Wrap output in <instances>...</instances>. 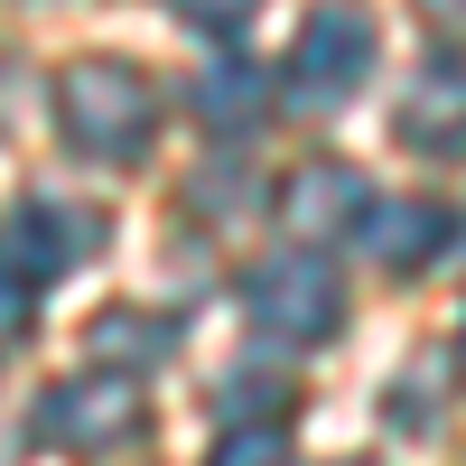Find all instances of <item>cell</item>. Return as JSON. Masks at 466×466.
Wrapping results in <instances>:
<instances>
[{
	"instance_id": "1",
	"label": "cell",
	"mask_w": 466,
	"mask_h": 466,
	"mask_svg": "<svg viewBox=\"0 0 466 466\" xmlns=\"http://www.w3.org/2000/svg\"><path fill=\"white\" fill-rule=\"evenodd\" d=\"M56 131H66V149H85V159H140L149 131H159V94H149L140 66L85 56V66L56 75Z\"/></svg>"
},
{
	"instance_id": "2",
	"label": "cell",
	"mask_w": 466,
	"mask_h": 466,
	"mask_svg": "<svg viewBox=\"0 0 466 466\" xmlns=\"http://www.w3.org/2000/svg\"><path fill=\"white\" fill-rule=\"evenodd\" d=\"M243 318L280 345H327L345 318V289H336V261L318 243H289V252H261L243 270Z\"/></svg>"
},
{
	"instance_id": "3",
	"label": "cell",
	"mask_w": 466,
	"mask_h": 466,
	"mask_svg": "<svg viewBox=\"0 0 466 466\" xmlns=\"http://www.w3.org/2000/svg\"><path fill=\"white\" fill-rule=\"evenodd\" d=\"M373 75V19L355 10V0H327V10H308V28H299V47H289V103L299 112H327V103H345Z\"/></svg>"
},
{
	"instance_id": "4",
	"label": "cell",
	"mask_w": 466,
	"mask_h": 466,
	"mask_svg": "<svg viewBox=\"0 0 466 466\" xmlns=\"http://www.w3.org/2000/svg\"><path fill=\"white\" fill-rule=\"evenodd\" d=\"M85 252H94V215H75L56 197H19L0 215V289H19V299L56 289Z\"/></svg>"
},
{
	"instance_id": "5",
	"label": "cell",
	"mask_w": 466,
	"mask_h": 466,
	"mask_svg": "<svg viewBox=\"0 0 466 466\" xmlns=\"http://www.w3.org/2000/svg\"><path fill=\"white\" fill-rule=\"evenodd\" d=\"M149 430V401H140V373H75L56 382L47 401H37V439H56V448H131Z\"/></svg>"
},
{
	"instance_id": "6",
	"label": "cell",
	"mask_w": 466,
	"mask_h": 466,
	"mask_svg": "<svg viewBox=\"0 0 466 466\" xmlns=\"http://www.w3.org/2000/svg\"><path fill=\"white\" fill-rule=\"evenodd\" d=\"M289 420H299V392H289V382H270V373H224V382H215V457H224V466L280 457Z\"/></svg>"
},
{
	"instance_id": "7",
	"label": "cell",
	"mask_w": 466,
	"mask_h": 466,
	"mask_svg": "<svg viewBox=\"0 0 466 466\" xmlns=\"http://www.w3.org/2000/svg\"><path fill=\"white\" fill-rule=\"evenodd\" d=\"M373 215V187L345 168V159H308V168H289V187H280V224L299 233V243H345Z\"/></svg>"
},
{
	"instance_id": "8",
	"label": "cell",
	"mask_w": 466,
	"mask_h": 466,
	"mask_svg": "<svg viewBox=\"0 0 466 466\" xmlns=\"http://www.w3.org/2000/svg\"><path fill=\"white\" fill-rule=\"evenodd\" d=\"M448 233H457V215L430 206V197H373L364 252H373L382 270H430V261H448Z\"/></svg>"
},
{
	"instance_id": "9",
	"label": "cell",
	"mask_w": 466,
	"mask_h": 466,
	"mask_svg": "<svg viewBox=\"0 0 466 466\" xmlns=\"http://www.w3.org/2000/svg\"><path fill=\"white\" fill-rule=\"evenodd\" d=\"M401 140L410 149H466V56H420L401 94Z\"/></svg>"
},
{
	"instance_id": "10",
	"label": "cell",
	"mask_w": 466,
	"mask_h": 466,
	"mask_svg": "<svg viewBox=\"0 0 466 466\" xmlns=\"http://www.w3.org/2000/svg\"><path fill=\"white\" fill-rule=\"evenodd\" d=\"M197 112L215 131H252L261 112H270V94H261V66H243V56H224L206 85H197Z\"/></svg>"
},
{
	"instance_id": "11",
	"label": "cell",
	"mask_w": 466,
	"mask_h": 466,
	"mask_svg": "<svg viewBox=\"0 0 466 466\" xmlns=\"http://www.w3.org/2000/svg\"><path fill=\"white\" fill-rule=\"evenodd\" d=\"M177 345L168 318H94V355H131V364H159Z\"/></svg>"
},
{
	"instance_id": "12",
	"label": "cell",
	"mask_w": 466,
	"mask_h": 466,
	"mask_svg": "<svg viewBox=\"0 0 466 466\" xmlns=\"http://www.w3.org/2000/svg\"><path fill=\"white\" fill-rule=\"evenodd\" d=\"M252 10H261V0H177V19H187V28H215V37H233Z\"/></svg>"
},
{
	"instance_id": "13",
	"label": "cell",
	"mask_w": 466,
	"mask_h": 466,
	"mask_svg": "<svg viewBox=\"0 0 466 466\" xmlns=\"http://www.w3.org/2000/svg\"><path fill=\"white\" fill-rule=\"evenodd\" d=\"M430 10H457V19H466V0H430Z\"/></svg>"
},
{
	"instance_id": "14",
	"label": "cell",
	"mask_w": 466,
	"mask_h": 466,
	"mask_svg": "<svg viewBox=\"0 0 466 466\" xmlns=\"http://www.w3.org/2000/svg\"><path fill=\"white\" fill-rule=\"evenodd\" d=\"M457 373H466V336H457Z\"/></svg>"
}]
</instances>
